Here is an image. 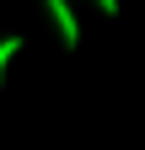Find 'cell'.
Instances as JSON below:
<instances>
[{
    "mask_svg": "<svg viewBox=\"0 0 145 150\" xmlns=\"http://www.w3.org/2000/svg\"><path fill=\"white\" fill-rule=\"evenodd\" d=\"M43 11H48L54 32L65 38V48H81V16H75V6H70V0H43Z\"/></svg>",
    "mask_w": 145,
    "mask_h": 150,
    "instance_id": "1",
    "label": "cell"
},
{
    "mask_svg": "<svg viewBox=\"0 0 145 150\" xmlns=\"http://www.w3.org/2000/svg\"><path fill=\"white\" fill-rule=\"evenodd\" d=\"M16 54H22V38H0V86H6V70H11V59H16Z\"/></svg>",
    "mask_w": 145,
    "mask_h": 150,
    "instance_id": "2",
    "label": "cell"
},
{
    "mask_svg": "<svg viewBox=\"0 0 145 150\" xmlns=\"http://www.w3.org/2000/svg\"><path fill=\"white\" fill-rule=\"evenodd\" d=\"M92 6H97L102 16H118V0H92Z\"/></svg>",
    "mask_w": 145,
    "mask_h": 150,
    "instance_id": "3",
    "label": "cell"
}]
</instances>
